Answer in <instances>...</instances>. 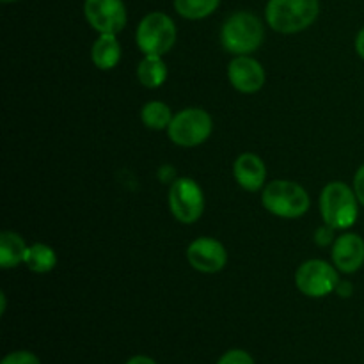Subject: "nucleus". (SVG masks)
<instances>
[{
    "instance_id": "nucleus-1",
    "label": "nucleus",
    "mask_w": 364,
    "mask_h": 364,
    "mask_svg": "<svg viewBox=\"0 0 364 364\" xmlns=\"http://www.w3.org/2000/svg\"><path fill=\"white\" fill-rule=\"evenodd\" d=\"M320 13L318 0H269L267 23L281 34H295L308 28Z\"/></svg>"
},
{
    "instance_id": "nucleus-2",
    "label": "nucleus",
    "mask_w": 364,
    "mask_h": 364,
    "mask_svg": "<svg viewBox=\"0 0 364 364\" xmlns=\"http://www.w3.org/2000/svg\"><path fill=\"white\" fill-rule=\"evenodd\" d=\"M265 38V28L256 14L240 11L224 21L220 28V43L224 50L235 55H245L262 46Z\"/></svg>"
},
{
    "instance_id": "nucleus-3",
    "label": "nucleus",
    "mask_w": 364,
    "mask_h": 364,
    "mask_svg": "<svg viewBox=\"0 0 364 364\" xmlns=\"http://www.w3.org/2000/svg\"><path fill=\"white\" fill-rule=\"evenodd\" d=\"M358 196L354 188L341 181H333L323 187L320 194V212L327 226L334 230H347L355 224L359 215Z\"/></svg>"
},
{
    "instance_id": "nucleus-4",
    "label": "nucleus",
    "mask_w": 364,
    "mask_h": 364,
    "mask_svg": "<svg viewBox=\"0 0 364 364\" xmlns=\"http://www.w3.org/2000/svg\"><path fill=\"white\" fill-rule=\"evenodd\" d=\"M265 210L283 219H297L309 210V196L295 181L274 180L265 187L262 196Z\"/></svg>"
},
{
    "instance_id": "nucleus-5",
    "label": "nucleus",
    "mask_w": 364,
    "mask_h": 364,
    "mask_svg": "<svg viewBox=\"0 0 364 364\" xmlns=\"http://www.w3.org/2000/svg\"><path fill=\"white\" fill-rule=\"evenodd\" d=\"M137 46L146 55H160L169 52L176 43V25L166 13L146 14L135 32Z\"/></svg>"
},
{
    "instance_id": "nucleus-6",
    "label": "nucleus",
    "mask_w": 364,
    "mask_h": 364,
    "mask_svg": "<svg viewBox=\"0 0 364 364\" xmlns=\"http://www.w3.org/2000/svg\"><path fill=\"white\" fill-rule=\"evenodd\" d=\"M212 116L206 110L191 107V109L174 114L167 134L174 144L183 146V148H196L212 135Z\"/></svg>"
},
{
    "instance_id": "nucleus-7",
    "label": "nucleus",
    "mask_w": 364,
    "mask_h": 364,
    "mask_svg": "<svg viewBox=\"0 0 364 364\" xmlns=\"http://www.w3.org/2000/svg\"><path fill=\"white\" fill-rule=\"evenodd\" d=\"M169 208L174 219L183 224H194L205 210V196L198 181L178 178L169 188Z\"/></svg>"
},
{
    "instance_id": "nucleus-8",
    "label": "nucleus",
    "mask_w": 364,
    "mask_h": 364,
    "mask_svg": "<svg viewBox=\"0 0 364 364\" xmlns=\"http://www.w3.org/2000/svg\"><path fill=\"white\" fill-rule=\"evenodd\" d=\"M295 284L306 297H326L340 284L338 269L323 259H309L295 272Z\"/></svg>"
},
{
    "instance_id": "nucleus-9",
    "label": "nucleus",
    "mask_w": 364,
    "mask_h": 364,
    "mask_svg": "<svg viewBox=\"0 0 364 364\" xmlns=\"http://www.w3.org/2000/svg\"><path fill=\"white\" fill-rule=\"evenodd\" d=\"M84 14L100 34H119L128 20L123 0H85Z\"/></svg>"
},
{
    "instance_id": "nucleus-10",
    "label": "nucleus",
    "mask_w": 364,
    "mask_h": 364,
    "mask_svg": "<svg viewBox=\"0 0 364 364\" xmlns=\"http://www.w3.org/2000/svg\"><path fill=\"white\" fill-rule=\"evenodd\" d=\"M187 259L198 272L215 274L226 267L228 252L226 247L215 238L201 237L188 245Z\"/></svg>"
},
{
    "instance_id": "nucleus-11",
    "label": "nucleus",
    "mask_w": 364,
    "mask_h": 364,
    "mask_svg": "<svg viewBox=\"0 0 364 364\" xmlns=\"http://www.w3.org/2000/svg\"><path fill=\"white\" fill-rule=\"evenodd\" d=\"M231 85L244 95L258 92L265 84V70L256 59L249 55H237L228 66Z\"/></svg>"
},
{
    "instance_id": "nucleus-12",
    "label": "nucleus",
    "mask_w": 364,
    "mask_h": 364,
    "mask_svg": "<svg viewBox=\"0 0 364 364\" xmlns=\"http://www.w3.org/2000/svg\"><path fill=\"white\" fill-rule=\"evenodd\" d=\"M333 262L340 272H358L364 265V240L359 235L347 233L336 238L333 247Z\"/></svg>"
},
{
    "instance_id": "nucleus-13",
    "label": "nucleus",
    "mask_w": 364,
    "mask_h": 364,
    "mask_svg": "<svg viewBox=\"0 0 364 364\" xmlns=\"http://www.w3.org/2000/svg\"><path fill=\"white\" fill-rule=\"evenodd\" d=\"M233 174L237 183L244 191L256 192L265 185L267 169L263 160L255 153H242L233 166Z\"/></svg>"
},
{
    "instance_id": "nucleus-14",
    "label": "nucleus",
    "mask_w": 364,
    "mask_h": 364,
    "mask_svg": "<svg viewBox=\"0 0 364 364\" xmlns=\"http://www.w3.org/2000/svg\"><path fill=\"white\" fill-rule=\"evenodd\" d=\"M91 59L100 70H112L121 60V45L116 34H100L91 50Z\"/></svg>"
},
{
    "instance_id": "nucleus-15",
    "label": "nucleus",
    "mask_w": 364,
    "mask_h": 364,
    "mask_svg": "<svg viewBox=\"0 0 364 364\" xmlns=\"http://www.w3.org/2000/svg\"><path fill=\"white\" fill-rule=\"evenodd\" d=\"M27 249L28 247L20 235L14 231H2L0 233V267L13 269V267L23 263Z\"/></svg>"
},
{
    "instance_id": "nucleus-16",
    "label": "nucleus",
    "mask_w": 364,
    "mask_h": 364,
    "mask_svg": "<svg viewBox=\"0 0 364 364\" xmlns=\"http://www.w3.org/2000/svg\"><path fill=\"white\" fill-rule=\"evenodd\" d=\"M137 78L144 87L155 89L166 82L167 78V66L160 55H146L139 63Z\"/></svg>"
},
{
    "instance_id": "nucleus-17",
    "label": "nucleus",
    "mask_w": 364,
    "mask_h": 364,
    "mask_svg": "<svg viewBox=\"0 0 364 364\" xmlns=\"http://www.w3.org/2000/svg\"><path fill=\"white\" fill-rule=\"evenodd\" d=\"M23 265H27V269L36 274H46L55 269L57 255L50 245L32 244L28 245Z\"/></svg>"
},
{
    "instance_id": "nucleus-18",
    "label": "nucleus",
    "mask_w": 364,
    "mask_h": 364,
    "mask_svg": "<svg viewBox=\"0 0 364 364\" xmlns=\"http://www.w3.org/2000/svg\"><path fill=\"white\" fill-rule=\"evenodd\" d=\"M141 117L142 123L151 130H164V128H169L174 116L169 105H166L164 102H149L142 107Z\"/></svg>"
},
{
    "instance_id": "nucleus-19",
    "label": "nucleus",
    "mask_w": 364,
    "mask_h": 364,
    "mask_svg": "<svg viewBox=\"0 0 364 364\" xmlns=\"http://www.w3.org/2000/svg\"><path fill=\"white\" fill-rule=\"evenodd\" d=\"M220 0H174V9L187 20H203L219 7Z\"/></svg>"
},
{
    "instance_id": "nucleus-20",
    "label": "nucleus",
    "mask_w": 364,
    "mask_h": 364,
    "mask_svg": "<svg viewBox=\"0 0 364 364\" xmlns=\"http://www.w3.org/2000/svg\"><path fill=\"white\" fill-rule=\"evenodd\" d=\"M2 364H41L39 359L36 358L32 352L27 350H20V352H11L4 358Z\"/></svg>"
},
{
    "instance_id": "nucleus-21",
    "label": "nucleus",
    "mask_w": 364,
    "mask_h": 364,
    "mask_svg": "<svg viewBox=\"0 0 364 364\" xmlns=\"http://www.w3.org/2000/svg\"><path fill=\"white\" fill-rule=\"evenodd\" d=\"M217 364H255L251 355L244 350H230L219 359Z\"/></svg>"
},
{
    "instance_id": "nucleus-22",
    "label": "nucleus",
    "mask_w": 364,
    "mask_h": 364,
    "mask_svg": "<svg viewBox=\"0 0 364 364\" xmlns=\"http://www.w3.org/2000/svg\"><path fill=\"white\" fill-rule=\"evenodd\" d=\"M354 192L358 196L359 203L364 206V164L358 169L354 176Z\"/></svg>"
},
{
    "instance_id": "nucleus-23",
    "label": "nucleus",
    "mask_w": 364,
    "mask_h": 364,
    "mask_svg": "<svg viewBox=\"0 0 364 364\" xmlns=\"http://www.w3.org/2000/svg\"><path fill=\"white\" fill-rule=\"evenodd\" d=\"M333 231L334 228L327 226V224L323 228H320V230L316 231V242H318L320 245L331 244V240H333Z\"/></svg>"
},
{
    "instance_id": "nucleus-24",
    "label": "nucleus",
    "mask_w": 364,
    "mask_h": 364,
    "mask_svg": "<svg viewBox=\"0 0 364 364\" xmlns=\"http://www.w3.org/2000/svg\"><path fill=\"white\" fill-rule=\"evenodd\" d=\"M355 50H358L359 55L364 59V27L359 31L358 38H355Z\"/></svg>"
},
{
    "instance_id": "nucleus-25",
    "label": "nucleus",
    "mask_w": 364,
    "mask_h": 364,
    "mask_svg": "<svg viewBox=\"0 0 364 364\" xmlns=\"http://www.w3.org/2000/svg\"><path fill=\"white\" fill-rule=\"evenodd\" d=\"M127 364H156V363L153 361L151 358H148V355H135V358H132Z\"/></svg>"
},
{
    "instance_id": "nucleus-26",
    "label": "nucleus",
    "mask_w": 364,
    "mask_h": 364,
    "mask_svg": "<svg viewBox=\"0 0 364 364\" xmlns=\"http://www.w3.org/2000/svg\"><path fill=\"white\" fill-rule=\"evenodd\" d=\"M338 294L340 295H343V297H348V295H350V291H352V287L350 284H338Z\"/></svg>"
},
{
    "instance_id": "nucleus-27",
    "label": "nucleus",
    "mask_w": 364,
    "mask_h": 364,
    "mask_svg": "<svg viewBox=\"0 0 364 364\" xmlns=\"http://www.w3.org/2000/svg\"><path fill=\"white\" fill-rule=\"evenodd\" d=\"M4 4H13V2H18V0H2Z\"/></svg>"
}]
</instances>
